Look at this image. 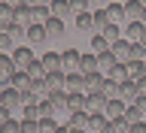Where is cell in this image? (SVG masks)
Masks as SVG:
<instances>
[{
    "instance_id": "obj_52",
    "label": "cell",
    "mask_w": 146,
    "mask_h": 133,
    "mask_svg": "<svg viewBox=\"0 0 146 133\" xmlns=\"http://www.w3.org/2000/svg\"><path fill=\"white\" fill-rule=\"evenodd\" d=\"M134 85H137V94H140V97H146V76H143V79H137Z\"/></svg>"
},
{
    "instance_id": "obj_7",
    "label": "cell",
    "mask_w": 146,
    "mask_h": 133,
    "mask_svg": "<svg viewBox=\"0 0 146 133\" xmlns=\"http://www.w3.org/2000/svg\"><path fill=\"white\" fill-rule=\"evenodd\" d=\"M0 106H3V109H15V106H21L18 91H12L9 85H6V88H0Z\"/></svg>"
},
{
    "instance_id": "obj_18",
    "label": "cell",
    "mask_w": 146,
    "mask_h": 133,
    "mask_svg": "<svg viewBox=\"0 0 146 133\" xmlns=\"http://www.w3.org/2000/svg\"><path fill=\"white\" fill-rule=\"evenodd\" d=\"M104 79H107L104 73H88V76H85V94L100 91V88H104Z\"/></svg>"
},
{
    "instance_id": "obj_32",
    "label": "cell",
    "mask_w": 146,
    "mask_h": 133,
    "mask_svg": "<svg viewBox=\"0 0 146 133\" xmlns=\"http://www.w3.org/2000/svg\"><path fill=\"white\" fill-rule=\"evenodd\" d=\"M107 79H113L116 85H122V82H128V70H125V64H116L113 70L107 73Z\"/></svg>"
},
{
    "instance_id": "obj_9",
    "label": "cell",
    "mask_w": 146,
    "mask_h": 133,
    "mask_svg": "<svg viewBox=\"0 0 146 133\" xmlns=\"http://www.w3.org/2000/svg\"><path fill=\"white\" fill-rule=\"evenodd\" d=\"M64 79H67V73H64V70L46 73V88H49V94H52V91H64Z\"/></svg>"
},
{
    "instance_id": "obj_21",
    "label": "cell",
    "mask_w": 146,
    "mask_h": 133,
    "mask_svg": "<svg viewBox=\"0 0 146 133\" xmlns=\"http://www.w3.org/2000/svg\"><path fill=\"white\" fill-rule=\"evenodd\" d=\"M40 64H43L46 73H55V70H61V54H58V52H49V54L40 58Z\"/></svg>"
},
{
    "instance_id": "obj_48",
    "label": "cell",
    "mask_w": 146,
    "mask_h": 133,
    "mask_svg": "<svg viewBox=\"0 0 146 133\" xmlns=\"http://www.w3.org/2000/svg\"><path fill=\"white\" fill-rule=\"evenodd\" d=\"M131 106H134L137 112H140V115H143V121H146V97H137L134 103H131Z\"/></svg>"
},
{
    "instance_id": "obj_4",
    "label": "cell",
    "mask_w": 146,
    "mask_h": 133,
    "mask_svg": "<svg viewBox=\"0 0 146 133\" xmlns=\"http://www.w3.org/2000/svg\"><path fill=\"white\" fill-rule=\"evenodd\" d=\"M9 88L21 94V91H31V88H34V82H31V76H27L25 70H15V73H12V79H9Z\"/></svg>"
},
{
    "instance_id": "obj_11",
    "label": "cell",
    "mask_w": 146,
    "mask_h": 133,
    "mask_svg": "<svg viewBox=\"0 0 146 133\" xmlns=\"http://www.w3.org/2000/svg\"><path fill=\"white\" fill-rule=\"evenodd\" d=\"M137 97H140V94H137V85H134V82H122V85H119V100H122V103L131 106Z\"/></svg>"
},
{
    "instance_id": "obj_1",
    "label": "cell",
    "mask_w": 146,
    "mask_h": 133,
    "mask_svg": "<svg viewBox=\"0 0 146 133\" xmlns=\"http://www.w3.org/2000/svg\"><path fill=\"white\" fill-rule=\"evenodd\" d=\"M9 58H12V67H15V70H27V67H31V61H36L34 52H31V45H15Z\"/></svg>"
},
{
    "instance_id": "obj_60",
    "label": "cell",
    "mask_w": 146,
    "mask_h": 133,
    "mask_svg": "<svg viewBox=\"0 0 146 133\" xmlns=\"http://www.w3.org/2000/svg\"><path fill=\"white\" fill-rule=\"evenodd\" d=\"M140 3H143V6H146V0H140Z\"/></svg>"
},
{
    "instance_id": "obj_46",
    "label": "cell",
    "mask_w": 146,
    "mask_h": 133,
    "mask_svg": "<svg viewBox=\"0 0 146 133\" xmlns=\"http://www.w3.org/2000/svg\"><path fill=\"white\" fill-rule=\"evenodd\" d=\"M25 109V118H21V121H40V112H36V103L34 106H21Z\"/></svg>"
},
{
    "instance_id": "obj_27",
    "label": "cell",
    "mask_w": 146,
    "mask_h": 133,
    "mask_svg": "<svg viewBox=\"0 0 146 133\" xmlns=\"http://www.w3.org/2000/svg\"><path fill=\"white\" fill-rule=\"evenodd\" d=\"M88 112L79 109V112H70V127H79V130H88Z\"/></svg>"
},
{
    "instance_id": "obj_49",
    "label": "cell",
    "mask_w": 146,
    "mask_h": 133,
    "mask_svg": "<svg viewBox=\"0 0 146 133\" xmlns=\"http://www.w3.org/2000/svg\"><path fill=\"white\" fill-rule=\"evenodd\" d=\"M21 133H36V121H18Z\"/></svg>"
},
{
    "instance_id": "obj_12",
    "label": "cell",
    "mask_w": 146,
    "mask_h": 133,
    "mask_svg": "<svg viewBox=\"0 0 146 133\" xmlns=\"http://www.w3.org/2000/svg\"><path fill=\"white\" fill-rule=\"evenodd\" d=\"M143 21H128L125 24V30H122V36H125L128 43H137V39H140V36H143Z\"/></svg>"
},
{
    "instance_id": "obj_57",
    "label": "cell",
    "mask_w": 146,
    "mask_h": 133,
    "mask_svg": "<svg viewBox=\"0 0 146 133\" xmlns=\"http://www.w3.org/2000/svg\"><path fill=\"white\" fill-rule=\"evenodd\" d=\"M137 43H140V45H143V48H146V30H143V36H140V39H137Z\"/></svg>"
},
{
    "instance_id": "obj_45",
    "label": "cell",
    "mask_w": 146,
    "mask_h": 133,
    "mask_svg": "<svg viewBox=\"0 0 146 133\" xmlns=\"http://www.w3.org/2000/svg\"><path fill=\"white\" fill-rule=\"evenodd\" d=\"M107 133H128V124L122 121V118H113V121H110V130H107Z\"/></svg>"
},
{
    "instance_id": "obj_59",
    "label": "cell",
    "mask_w": 146,
    "mask_h": 133,
    "mask_svg": "<svg viewBox=\"0 0 146 133\" xmlns=\"http://www.w3.org/2000/svg\"><path fill=\"white\" fill-rule=\"evenodd\" d=\"M67 127H70V124H67ZM70 133H85V130H79V127H70Z\"/></svg>"
},
{
    "instance_id": "obj_10",
    "label": "cell",
    "mask_w": 146,
    "mask_h": 133,
    "mask_svg": "<svg viewBox=\"0 0 146 133\" xmlns=\"http://www.w3.org/2000/svg\"><path fill=\"white\" fill-rule=\"evenodd\" d=\"M125 106H128V103H122L119 97H110V100H107V109H104V115H107L110 121H113V118H122V115H125Z\"/></svg>"
},
{
    "instance_id": "obj_8",
    "label": "cell",
    "mask_w": 146,
    "mask_h": 133,
    "mask_svg": "<svg viewBox=\"0 0 146 133\" xmlns=\"http://www.w3.org/2000/svg\"><path fill=\"white\" fill-rule=\"evenodd\" d=\"M104 12H107L110 24H122V21H125V6H122V3H113V0H110L107 6H104Z\"/></svg>"
},
{
    "instance_id": "obj_51",
    "label": "cell",
    "mask_w": 146,
    "mask_h": 133,
    "mask_svg": "<svg viewBox=\"0 0 146 133\" xmlns=\"http://www.w3.org/2000/svg\"><path fill=\"white\" fill-rule=\"evenodd\" d=\"M6 6H12V9H18V6H31V0H3Z\"/></svg>"
},
{
    "instance_id": "obj_54",
    "label": "cell",
    "mask_w": 146,
    "mask_h": 133,
    "mask_svg": "<svg viewBox=\"0 0 146 133\" xmlns=\"http://www.w3.org/2000/svg\"><path fill=\"white\" fill-rule=\"evenodd\" d=\"M52 0H31V6H49Z\"/></svg>"
},
{
    "instance_id": "obj_61",
    "label": "cell",
    "mask_w": 146,
    "mask_h": 133,
    "mask_svg": "<svg viewBox=\"0 0 146 133\" xmlns=\"http://www.w3.org/2000/svg\"><path fill=\"white\" fill-rule=\"evenodd\" d=\"M143 67H146V58H143Z\"/></svg>"
},
{
    "instance_id": "obj_17",
    "label": "cell",
    "mask_w": 146,
    "mask_h": 133,
    "mask_svg": "<svg viewBox=\"0 0 146 133\" xmlns=\"http://www.w3.org/2000/svg\"><path fill=\"white\" fill-rule=\"evenodd\" d=\"M125 70H128V82H137L146 76V67L143 61H125Z\"/></svg>"
},
{
    "instance_id": "obj_42",
    "label": "cell",
    "mask_w": 146,
    "mask_h": 133,
    "mask_svg": "<svg viewBox=\"0 0 146 133\" xmlns=\"http://www.w3.org/2000/svg\"><path fill=\"white\" fill-rule=\"evenodd\" d=\"M0 133H21V127H18L15 118H6V121L0 124Z\"/></svg>"
},
{
    "instance_id": "obj_44",
    "label": "cell",
    "mask_w": 146,
    "mask_h": 133,
    "mask_svg": "<svg viewBox=\"0 0 146 133\" xmlns=\"http://www.w3.org/2000/svg\"><path fill=\"white\" fill-rule=\"evenodd\" d=\"M100 91H104L107 97H119V85L113 79H104V88H100Z\"/></svg>"
},
{
    "instance_id": "obj_30",
    "label": "cell",
    "mask_w": 146,
    "mask_h": 133,
    "mask_svg": "<svg viewBox=\"0 0 146 133\" xmlns=\"http://www.w3.org/2000/svg\"><path fill=\"white\" fill-rule=\"evenodd\" d=\"M85 109V94H67V112Z\"/></svg>"
},
{
    "instance_id": "obj_29",
    "label": "cell",
    "mask_w": 146,
    "mask_h": 133,
    "mask_svg": "<svg viewBox=\"0 0 146 133\" xmlns=\"http://www.w3.org/2000/svg\"><path fill=\"white\" fill-rule=\"evenodd\" d=\"M100 36H104L107 43H116V39H122V24H107L104 30H100Z\"/></svg>"
},
{
    "instance_id": "obj_23",
    "label": "cell",
    "mask_w": 146,
    "mask_h": 133,
    "mask_svg": "<svg viewBox=\"0 0 146 133\" xmlns=\"http://www.w3.org/2000/svg\"><path fill=\"white\" fill-rule=\"evenodd\" d=\"M88 130L91 133H107L110 130V118L107 115H91L88 118Z\"/></svg>"
},
{
    "instance_id": "obj_41",
    "label": "cell",
    "mask_w": 146,
    "mask_h": 133,
    "mask_svg": "<svg viewBox=\"0 0 146 133\" xmlns=\"http://www.w3.org/2000/svg\"><path fill=\"white\" fill-rule=\"evenodd\" d=\"M70 3V15H79V12H88V0H67Z\"/></svg>"
},
{
    "instance_id": "obj_38",
    "label": "cell",
    "mask_w": 146,
    "mask_h": 133,
    "mask_svg": "<svg viewBox=\"0 0 146 133\" xmlns=\"http://www.w3.org/2000/svg\"><path fill=\"white\" fill-rule=\"evenodd\" d=\"M146 58V48L140 43H131V48H128V61H143Z\"/></svg>"
},
{
    "instance_id": "obj_37",
    "label": "cell",
    "mask_w": 146,
    "mask_h": 133,
    "mask_svg": "<svg viewBox=\"0 0 146 133\" xmlns=\"http://www.w3.org/2000/svg\"><path fill=\"white\" fill-rule=\"evenodd\" d=\"M122 121H125V124L131 127V124H137V121H143V115H140V112H137L134 106H125V115H122Z\"/></svg>"
},
{
    "instance_id": "obj_34",
    "label": "cell",
    "mask_w": 146,
    "mask_h": 133,
    "mask_svg": "<svg viewBox=\"0 0 146 133\" xmlns=\"http://www.w3.org/2000/svg\"><path fill=\"white\" fill-rule=\"evenodd\" d=\"M36 112H40V118H55V109H52V103H49V97H40Z\"/></svg>"
},
{
    "instance_id": "obj_20",
    "label": "cell",
    "mask_w": 146,
    "mask_h": 133,
    "mask_svg": "<svg viewBox=\"0 0 146 133\" xmlns=\"http://www.w3.org/2000/svg\"><path fill=\"white\" fill-rule=\"evenodd\" d=\"M79 73H82V76H88V73H98V54H94V52L82 54V61H79Z\"/></svg>"
},
{
    "instance_id": "obj_43",
    "label": "cell",
    "mask_w": 146,
    "mask_h": 133,
    "mask_svg": "<svg viewBox=\"0 0 146 133\" xmlns=\"http://www.w3.org/2000/svg\"><path fill=\"white\" fill-rule=\"evenodd\" d=\"M18 97H21V106H34V103H40V97L34 94V88H31V91H21Z\"/></svg>"
},
{
    "instance_id": "obj_35",
    "label": "cell",
    "mask_w": 146,
    "mask_h": 133,
    "mask_svg": "<svg viewBox=\"0 0 146 133\" xmlns=\"http://www.w3.org/2000/svg\"><path fill=\"white\" fill-rule=\"evenodd\" d=\"M9 24H12V6L0 3V30H6Z\"/></svg>"
},
{
    "instance_id": "obj_36",
    "label": "cell",
    "mask_w": 146,
    "mask_h": 133,
    "mask_svg": "<svg viewBox=\"0 0 146 133\" xmlns=\"http://www.w3.org/2000/svg\"><path fill=\"white\" fill-rule=\"evenodd\" d=\"M91 18H94V30H98V33L110 24V18H107V12H104V9H94V12H91Z\"/></svg>"
},
{
    "instance_id": "obj_58",
    "label": "cell",
    "mask_w": 146,
    "mask_h": 133,
    "mask_svg": "<svg viewBox=\"0 0 146 133\" xmlns=\"http://www.w3.org/2000/svg\"><path fill=\"white\" fill-rule=\"evenodd\" d=\"M140 21H143V27H146V6H143V12H140Z\"/></svg>"
},
{
    "instance_id": "obj_25",
    "label": "cell",
    "mask_w": 146,
    "mask_h": 133,
    "mask_svg": "<svg viewBox=\"0 0 146 133\" xmlns=\"http://www.w3.org/2000/svg\"><path fill=\"white\" fill-rule=\"evenodd\" d=\"M49 18H52L49 6H31V24H46Z\"/></svg>"
},
{
    "instance_id": "obj_2",
    "label": "cell",
    "mask_w": 146,
    "mask_h": 133,
    "mask_svg": "<svg viewBox=\"0 0 146 133\" xmlns=\"http://www.w3.org/2000/svg\"><path fill=\"white\" fill-rule=\"evenodd\" d=\"M107 94L104 91H94V94H85V112L88 115H104V109H107Z\"/></svg>"
},
{
    "instance_id": "obj_14",
    "label": "cell",
    "mask_w": 146,
    "mask_h": 133,
    "mask_svg": "<svg viewBox=\"0 0 146 133\" xmlns=\"http://www.w3.org/2000/svg\"><path fill=\"white\" fill-rule=\"evenodd\" d=\"M128 48H131V43H128L125 36H122V39H116V43H110V52L116 54V61H119V64H125V61H128Z\"/></svg>"
},
{
    "instance_id": "obj_33",
    "label": "cell",
    "mask_w": 146,
    "mask_h": 133,
    "mask_svg": "<svg viewBox=\"0 0 146 133\" xmlns=\"http://www.w3.org/2000/svg\"><path fill=\"white\" fill-rule=\"evenodd\" d=\"M27 76H31V82H43L46 79V70H43V64H40V61H31V67H27Z\"/></svg>"
},
{
    "instance_id": "obj_39",
    "label": "cell",
    "mask_w": 146,
    "mask_h": 133,
    "mask_svg": "<svg viewBox=\"0 0 146 133\" xmlns=\"http://www.w3.org/2000/svg\"><path fill=\"white\" fill-rule=\"evenodd\" d=\"M107 48H110V43H107V39H104L100 33H94V36H91V52H94V54L107 52Z\"/></svg>"
},
{
    "instance_id": "obj_22",
    "label": "cell",
    "mask_w": 146,
    "mask_h": 133,
    "mask_svg": "<svg viewBox=\"0 0 146 133\" xmlns=\"http://www.w3.org/2000/svg\"><path fill=\"white\" fill-rule=\"evenodd\" d=\"M6 33H9V39H12V45H25V39H27V27H21V24H9Z\"/></svg>"
},
{
    "instance_id": "obj_56",
    "label": "cell",
    "mask_w": 146,
    "mask_h": 133,
    "mask_svg": "<svg viewBox=\"0 0 146 133\" xmlns=\"http://www.w3.org/2000/svg\"><path fill=\"white\" fill-rule=\"evenodd\" d=\"M55 133H70V127H61V124H58V127H55Z\"/></svg>"
},
{
    "instance_id": "obj_6",
    "label": "cell",
    "mask_w": 146,
    "mask_h": 133,
    "mask_svg": "<svg viewBox=\"0 0 146 133\" xmlns=\"http://www.w3.org/2000/svg\"><path fill=\"white\" fill-rule=\"evenodd\" d=\"M79 61H82V54L76 52V48H67V52H61V70L76 73V70H79Z\"/></svg>"
},
{
    "instance_id": "obj_5",
    "label": "cell",
    "mask_w": 146,
    "mask_h": 133,
    "mask_svg": "<svg viewBox=\"0 0 146 133\" xmlns=\"http://www.w3.org/2000/svg\"><path fill=\"white\" fill-rule=\"evenodd\" d=\"M12 73H15V67H12V58H9L6 52H0V88H6V85H9Z\"/></svg>"
},
{
    "instance_id": "obj_28",
    "label": "cell",
    "mask_w": 146,
    "mask_h": 133,
    "mask_svg": "<svg viewBox=\"0 0 146 133\" xmlns=\"http://www.w3.org/2000/svg\"><path fill=\"white\" fill-rule=\"evenodd\" d=\"M49 36H46V27L43 24H31L27 27V43H46Z\"/></svg>"
},
{
    "instance_id": "obj_55",
    "label": "cell",
    "mask_w": 146,
    "mask_h": 133,
    "mask_svg": "<svg viewBox=\"0 0 146 133\" xmlns=\"http://www.w3.org/2000/svg\"><path fill=\"white\" fill-rule=\"evenodd\" d=\"M6 118H9V109H3V106H0V124H3Z\"/></svg>"
},
{
    "instance_id": "obj_40",
    "label": "cell",
    "mask_w": 146,
    "mask_h": 133,
    "mask_svg": "<svg viewBox=\"0 0 146 133\" xmlns=\"http://www.w3.org/2000/svg\"><path fill=\"white\" fill-rule=\"evenodd\" d=\"M55 118H40V121H36V133H55Z\"/></svg>"
},
{
    "instance_id": "obj_47",
    "label": "cell",
    "mask_w": 146,
    "mask_h": 133,
    "mask_svg": "<svg viewBox=\"0 0 146 133\" xmlns=\"http://www.w3.org/2000/svg\"><path fill=\"white\" fill-rule=\"evenodd\" d=\"M9 48H12V39L6 30H0V52H9Z\"/></svg>"
},
{
    "instance_id": "obj_62",
    "label": "cell",
    "mask_w": 146,
    "mask_h": 133,
    "mask_svg": "<svg viewBox=\"0 0 146 133\" xmlns=\"http://www.w3.org/2000/svg\"><path fill=\"white\" fill-rule=\"evenodd\" d=\"M0 3H3V0H0Z\"/></svg>"
},
{
    "instance_id": "obj_3",
    "label": "cell",
    "mask_w": 146,
    "mask_h": 133,
    "mask_svg": "<svg viewBox=\"0 0 146 133\" xmlns=\"http://www.w3.org/2000/svg\"><path fill=\"white\" fill-rule=\"evenodd\" d=\"M64 91H67V94H85V76H82L79 70H76V73H67Z\"/></svg>"
},
{
    "instance_id": "obj_26",
    "label": "cell",
    "mask_w": 146,
    "mask_h": 133,
    "mask_svg": "<svg viewBox=\"0 0 146 133\" xmlns=\"http://www.w3.org/2000/svg\"><path fill=\"white\" fill-rule=\"evenodd\" d=\"M12 24L31 27V6H18V9H12Z\"/></svg>"
},
{
    "instance_id": "obj_15",
    "label": "cell",
    "mask_w": 146,
    "mask_h": 133,
    "mask_svg": "<svg viewBox=\"0 0 146 133\" xmlns=\"http://www.w3.org/2000/svg\"><path fill=\"white\" fill-rule=\"evenodd\" d=\"M116 64H119V61H116V54L110 52V48H107V52H100V54H98V73H104V76H107V73L113 70Z\"/></svg>"
},
{
    "instance_id": "obj_31",
    "label": "cell",
    "mask_w": 146,
    "mask_h": 133,
    "mask_svg": "<svg viewBox=\"0 0 146 133\" xmlns=\"http://www.w3.org/2000/svg\"><path fill=\"white\" fill-rule=\"evenodd\" d=\"M76 21L73 24L79 27V30H94V18H91V12H79V15H73Z\"/></svg>"
},
{
    "instance_id": "obj_50",
    "label": "cell",
    "mask_w": 146,
    "mask_h": 133,
    "mask_svg": "<svg viewBox=\"0 0 146 133\" xmlns=\"http://www.w3.org/2000/svg\"><path fill=\"white\" fill-rule=\"evenodd\" d=\"M128 133H146V121H137V124L128 127Z\"/></svg>"
},
{
    "instance_id": "obj_24",
    "label": "cell",
    "mask_w": 146,
    "mask_h": 133,
    "mask_svg": "<svg viewBox=\"0 0 146 133\" xmlns=\"http://www.w3.org/2000/svg\"><path fill=\"white\" fill-rule=\"evenodd\" d=\"M49 12H52L55 18H61V21H64V18L70 15V3H67V0H52V3H49Z\"/></svg>"
},
{
    "instance_id": "obj_19",
    "label": "cell",
    "mask_w": 146,
    "mask_h": 133,
    "mask_svg": "<svg viewBox=\"0 0 146 133\" xmlns=\"http://www.w3.org/2000/svg\"><path fill=\"white\" fill-rule=\"evenodd\" d=\"M49 103H52L55 115H58V112H67V91H52V94H49Z\"/></svg>"
},
{
    "instance_id": "obj_13",
    "label": "cell",
    "mask_w": 146,
    "mask_h": 133,
    "mask_svg": "<svg viewBox=\"0 0 146 133\" xmlns=\"http://www.w3.org/2000/svg\"><path fill=\"white\" fill-rule=\"evenodd\" d=\"M46 36H49V39H61V36H64V21H61V18H49V21H46Z\"/></svg>"
},
{
    "instance_id": "obj_16",
    "label": "cell",
    "mask_w": 146,
    "mask_h": 133,
    "mask_svg": "<svg viewBox=\"0 0 146 133\" xmlns=\"http://www.w3.org/2000/svg\"><path fill=\"white\" fill-rule=\"evenodd\" d=\"M125 21H140V12H143V3L140 0H125Z\"/></svg>"
},
{
    "instance_id": "obj_53",
    "label": "cell",
    "mask_w": 146,
    "mask_h": 133,
    "mask_svg": "<svg viewBox=\"0 0 146 133\" xmlns=\"http://www.w3.org/2000/svg\"><path fill=\"white\" fill-rule=\"evenodd\" d=\"M110 0H88V6H94V9H104Z\"/></svg>"
}]
</instances>
